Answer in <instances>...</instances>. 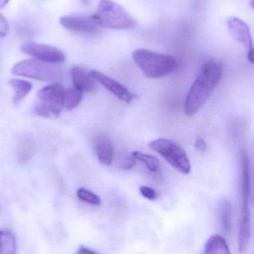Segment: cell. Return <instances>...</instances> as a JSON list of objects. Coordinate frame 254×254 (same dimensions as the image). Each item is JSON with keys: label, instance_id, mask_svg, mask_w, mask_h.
<instances>
[{"label": "cell", "instance_id": "cell-20", "mask_svg": "<svg viewBox=\"0 0 254 254\" xmlns=\"http://www.w3.org/2000/svg\"><path fill=\"white\" fill-rule=\"evenodd\" d=\"M83 92L78 89L69 88L64 93V108L72 111L76 108L82 100Z\"/></svg>", "mask_w": 254, "mask_h": 254}, {"label": "cell", "instance_id": "cell-27", "mask_svg": "<svg viewBox=\"0 0 254 254\" xmlns=\"http://www.w3.org/2000/svg\"><path fill=\"white\" fill-rule=\"evenodd\" d=\"M78 254H97L96 251H93V250L90 249V248H87V247L81 246L79 249L78 250Z\"/></svg>", "mask_w": 254, "mask_h": 254}, {"label": "cell", "instance_id": "cell-18", "mask_svg": "<svg viewBox=\"0 0 254 254\" xmlns=\"http://www.w3.org/2000/svg\"><path fill=\"white\" fill-rule=\"evenodd\" d=\"M17 249L14 235L10 230H0V254H15Z\"/></svg>", "mask_w": 254, "mask_h": 254}, {"label": "cell", "instance_id": "cell-15", "mask_svg": "<svg viewBox=\"0 0 254 254\" xmlns=\"http://www.w3.org/2000/svg\"><path fill=\"white\" fill-rule=\"evenodd\" d=\"M37 145L32 136L24 135L19 141L18 162L24 165L32 160L36 153Z\"/></svg>", "mask_w": 254, "mask_h": 254}, {"label": "cell", "instance_id": "cell-26", "mask_svg": "<svg viewBox=\"0 0 254 254\" xmlns=\"http://www.w3.org/2000/svg\"><path fill=\"white\" fill-rule=\"evenodd\" d=\"M136 164V162H135V159L133 158V156H132L131 158H127L123 163L121 164V168L124 170H128V169H131L133 166Z\"/></svg>", "mask_w": 254, "mask_h": 254}, {"label": "cell", "instance_id": "cell-14", "mask_svg": "<svg viewBox=\"0 0 254 254\" xmlns=\"http://www.w3.org/2000/svg\"><path fill=\"white\" fill-rule=\"evenodd\" d=\"M251 235V216L249 206H242L239 231V248L240 252L246 250Z\"/></svg>", "mask_w": 254, "mask_h": 254}, {"label": "cell", "instance_id": "cell-17", "mask_svg": "<svg viewBox=\"0 0 254 254\" xmlns=\"http://www.w3.org/2000/svg\"><path fill=\"white\" fill-rule=\"evenodd\" d=\"M204 253L207 254H229L228 245L224 237L220 235L211 236L204 245Z\"/></svg>", "mask_w": 254, "mask_h": 254}, {"label": "cell", "instance_id": "cell-3", "mask_svg": "<svg viewBox=\"0 0 254 254\" xmlns=\"http://www.w3.org/2000/svg\"><path fill=\"white\" fill-rule=\"evenodd\" d=\"M100 27L116 30H130L136 27L133 17L121 5L112 0H100L93 15Z\"/></svg>", "mask_w": 254, "mask_h": 254}, {"label": "cell", "instance_id": "cell-21", "mask_svg": "<svg viewBox=\"0 0 254 254\" xmlns=\"http://www.w3.org/2000/svg\"><path fill=\"white\" fill-rule=\"evenodd\" d=\"M132 156L135 160L145 164L147 169L152 173H157L160 171V162L157 157L137 151H133Z\"/></svg>", "mask_w": 254, "mask_h": 254}, {"label": "cell", "instance_id": "cell-22", "mask_svg": "<svg viewBox=\"0 0 254 254\" xmlns=\"http://www.w3.org/2000/svg\"><path fill=\"white\" fill-rule=\"evenodd\" d=\"M77 197L80 200L95 206H99L102 203L100 197L97 194L84 188H80L77 190Z\"/></svg>", "mask_w": 254, "mask_h": 254}, {"label": "cell", "instance_id": "cell-7", "mask_svg": "<svg viewBox=\"0 0 254 254\" xmlns=\"http://www.w3.org/2000/svg\"><path fill=\"white\" fill-rule=\"evenodd\" d=\"M227 26L230 36L245 47L248 61L251 64H254L252 38L247 23L239 17H230L227 19Z\"/></svg>", "mask_w": 254, "mask_h": 254}, {"label": "cell", "instance_id": "cell-25", "mask_svg": "<svg viewBox=\"0 0 254 254\" xmlns=\"http://www.w3.org/2000/svg\"><path fill=\"white\" fill-rule=\"evenodd\" d=\"M194 147L197 151H201V152H205L207 149V145H206V142L204 139L202 138H197L194 142Z\"/></svg>", "mask_w": 254, "mask_h": 254}, {"label": "cell", "instance_id": "cell-19", "mask_svg": "<svg viewBox=\"0 0 254 254\" xmlns=\"http://www.w3.org/2000/svg\"><path fill=\"white\" fill-rule=\"evenodd\" d=\"M9 84L14 90V96L13 97V102L15 105H18L32 90V84L24 80L12 78L10 80Z\"/></svg>", "mask_w": 254, "mask_h": 254}, {"label": "cell", "instance_id": "cell-2", "mask_svg": "<svg viewBox=\"0 0 254 254\" xmlns=\"http://www.w3.org/2000/svg\"><path fill=\"white\" fill-rule=\"evenodd\" d=\"M132 59L145 76L160 78L173 72L178 66L172 56L160 54L145 49H139L132 53Z\"/></svg>", "mask_w": 254, "mask_h": 254}, {"label": "cell", "instance_id": "cell-9", "mask_svg": "<svg viewBox=\"0 0 254 254\" xmlns=\"http://www.w3.org/2000/svg\"><path fill=\"white\" fill-rule=\"evenodd\" d=\"M60 24L67 30L80 34H94L100 27L93 16H64L60 18Z\"/></svg>", "mask_w": 254, "mask_h": 254}, {"label": "cell", "instance_id": "cell-23", "mask_svg": "<svg viewBox=\"0 0 254 254\" xmlns=\"http://www.w3.org/2000/svg\"><path fill=\"white\" fill-rule=\"evenodd\" d=\"M139 191L144 197L148 199V200H154L157 198V192L151 187L142 186V187H139Z\"/></svg>", "mask_w": 254, "mask_h": 254}, {"label": "cell", "instance_id": "cell-5", "mask_svg": "<svg viewBox=\"0 0 254 254\" xmlns=\"http://www.w3.org/2000/svg\"><path fill=\"white\" fill-rule=\"evenodd\" d=\"M63 87L59 84H53L38 92L34 105V113L44 118H58L64 108Z\"/></svg>", "mask_w": 254, "mask_h": 254}, {"label": "cell", "instance_id": "cell-16", "mask_svg": "<svg viewBox=\"0 0 254 254\" xmlns=\"http://www.w3.org/2000/svg\"><path fill=\"white\" fill-rule=\"evenodd\" d=\"M218 216L224 233L228 235L232 230V206L229 200L223 198L218 204Z\"/></svg>", "mask_w": 254, "mask_h": 254}, {"label": "cell", "instance_id": "cell-11", "mask_svg": "<svg viewBox=\"0 0 254 254\" xmlns=\"http://www.w3.org/2000/svg\"><path fill=\"white\" fill-rule=\"evenodd\" d=\"M241 197H242V206H250V197H251V166H250L249 157L245 150L241 151Z\"/></svg>", "mask_w": 254, "mask_h": 254}, {"label": "cell", "instance_id": "cell-10", "mask_svg": "<svg viewBox=\"0 0 254 254\" xmlns=\"http://www.w3.org/2000/svg\"><path fill=\"white\" fill-rule=\"evenodd\" d=\"M90 74L96 81L100 83L105 88L108 89L122 102L130 105L136 99V95L129 91L123 84H120L118 81L110 78L102 72L99 71H92Z\"/></svg>", "mask_w": 254, "mask_h": 254}, {"label": "cell", "instance_id": "cell-4", "mask_svg": "<svg viewBox=\"0 0 254 254\" xmlns=\"http://www.w3.org/2000/svg\"><path fill=\"white\" fill-rule=\"evenodd\" d=\"M11 73L17 76L26 77L44 81L62 79L63 69L56 64L47 63L39 60H24L13 66Z\"/></svg>", "mask_w": 254, "mask_h": 254}, {"label": "cell", "instance_id": "cell-28", "mask_svg": "<svg viewBox=\"0 0 254 254\" xmlns=\"http://www.w3.org/2000/svg\"><path fill=\"white\" fill-rule=\"evenodd\" d=\"M9 0H0V9H2L4 7L6 6Z\"/></svg>", "mask_w": 254, "mask_h": 254}, {"label": "cell", "instance_id": "cell-13", "mask_svg": "<svg viewBox=\"0 0 254 254\" xmlns=\"http://www.w3.org/2000/svg\"><path fill=\"white\" fill-rule=\"evenodd\" d=\"M93 148L98 160L105 166H110L114 159V147L105 135H99L93 139Z\"/></svg>", "mask_w": 254, "mask_h": 254}, {"label": "cell", "instance_id": "cell-12", "mask_svg": "<svg viewBox=\"0 0 254 254\" xmlns=\"http://www.w3.org/2000/svg\"><path fill=\"white\" fill-rule=\"evenodd\" d=\"M71 76L74 87L86 93H93L98 89L96 80L90 72L81 66H74L71 69Z\"/></svg>", "mask_w": 254, "mask_h": 254}, {"label": "cell", "instance_id": "cell-1", "mask_svg": "<svg viewBox=\"0 0 254 254\" xmlns=\"http://www.w3.org/2000/svg\"><path fill=\"white\" fill-rule=\"evenodd\" d=\"M223 73V66L218 61L211 60L202 66L198 76L191 84L184 104V112L193 116L207 102Z\"/></svg>", "mask_w": 254, "mask_h": 254}, {"label": "cell", "instance_id": "cell-8", "mask_svg": "<svg viewBox=\"0 0 254 254\" xmlns=\"http://www.w3.org/2000/svg\"><path fill=\"white\" fill-rule=\"evenodd\" d=\"M21 50L25 54L47 63H62L65 60L64 54L62 50L46 44L25 43L22 45Z\"/></svg>", "mask_w": 254, "mask_h": 254}, {"label": "cell", "instance_id": "cell-24", "mask_svg": "<svg viewBox=\"0 0 254 254\" xmlns=\"http://www.w3.org/2000/svg\"><path fill=\"white\" fill-rule=\"evenodd\" d=\"M9 30L8 21L6 19L0 14V38H3L8 34Z\"/></svg>", "mask_w": 254, "mask_h": 254}, {"label": "cell", "instance_id": "cell-6", "mask_svg": "<svg viewBox=\"0 0 254 254\" xmlns=\"http://www.w3.org/2000/svg\"><path fill=\"white\" fill-rule=\"evenodd\" d=\"M151 149L161 155L172 167L181 173L187 175L191 171L190 159L186 151L170 139L159 138L149 143Z\"/></svg>", "mask_w": 254, "mask_h": 254}]
</instances>
